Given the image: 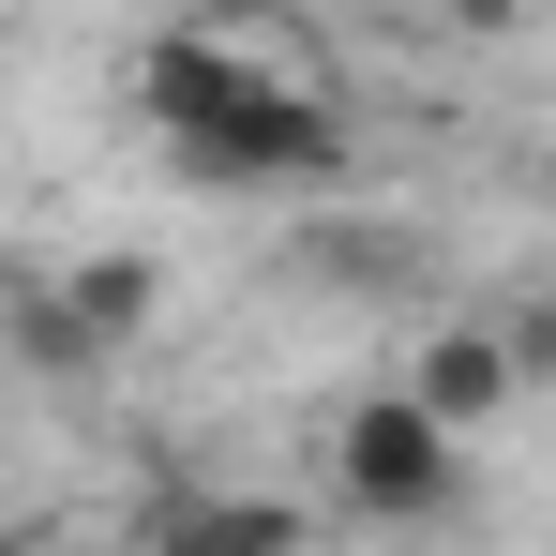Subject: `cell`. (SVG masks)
Segmentation results:
<instances>
[{
  "label": "cell",
  "mask_w": 556,
  "mask_h": 556,
  "mask_svg": "<svg viewBox=\"0 0 556 556\" xmlns=\"http://www.w3.org/2000/svg\"><path fill=\"white\" fill-rule=\"evenodd\" d=\"M105 556H166V542H151V527H136V542H105Z\"/></svg>",
  "instance_id": "ba28073f"
},
{
  "label": "cell",
  "mask_w": 556,
  "mask_h": 556,
  "mask_svg": "<svg viewBox=\"0 0 556 556\" xmlns=\"http://www.w3.org/2000/svg\"><path fill=\"white\" fill-rule=\"evenodd\" d=\"M391 391H406V406H421V421H437V437H496V421H511V391H527V362H511V346H496V331H481V316H452V331H437V346H421V362L391 376Z\"/></svg>",
  "instance_id": "3957f363"
},
{
  "label": "cell",
  "mask_w": 556,
  "mask_h": 556,
  "mask_svg": "<svg viewBox=\"0 0 556 556\" xmlns=\"http://www.w3.org/2000/svg\"><path fill=\"white\" fill-rule=\"evenodd\" d=\"M0 286H15V256H0Z\"/></svg>",
  "instance_id": "9c48e42d"
},
{
  "label": "cell",
  "mask_w": 556,
  "mask_h": 556,
  "mask_svg": "<svg viewBox=\"0 0 556 556\" xmlns=\"http://www.w3.org/2000/svg\"><path fill=\"white\" fill-rule=\"evenodd\" d=\"M46 301H61V316H76V346H136V331H151V316H166V271H151V256H76V271L46 286Z\"/></svg>",
  "instance_id": "277c9868"
},
{
  "label": "cell",
  "mask_w": 556,
  "mask_h": 556,
  "mask_svg": "<svg viewBox=\"0 0 556 556\" xmlns=\"http://www.w3.org/2000/svg\"><path fill=\"white\" fill-rule=\"evenodd\" d=\"M452 30H527V0H437Z\"/></svg>",
  "instance_id": "52a82bcc"
},
{
  "label": "cell",
  "mask_w": 556,
  "mask_h": 556,
  "mask_svg": "<svg viewBox=\"0 0 556 556\" xmlns=\"http://www.w3.org/2000/svg\"><path fill=\"white\" fill-rule=\"evenodd\" d=\"M331 496H346L362 527H437L466 496V452L406 406V391H362V406L331 421Z\"/></svg>",
  "instance_id": "6da1fadb"
},
{
  "label": "cell",
  "mask_w": 556,
  "mask_h": 556,
  "mask_svg": "<svg viewBox=\"0 0 556 556\" xmlns=\"http://www.w3.org/2000/svg\"><path fill=\"white\" fill-rule=\"evenodd\" d=\"M331 151H346V136H331L316 76H256V91L226 105V121L195 136L181 166H195V181H241V195H271V181H331Z\"/></svg>",
  "instance_id": "7a4b0ae2"
},
{
  "label": "cell",
  "mask_w": 556,
  "mask_h": 556,
  "mask_svg": "<svg viewBox=\"0 0 556 556\" xmlns=\"http://www.w3.org/2000/svg\"><path fill=\"white\" fill-rule=\"evenodd\" d=\"M151 542L166 556H301V511H286V496H195V511H166Z\"/></svg>",
  "instance_id": "5b68a950"
},
{
  "label": "cell",
  "mask_w": 556,
  "mask_h": 556,
  "mask_svg": "<svg viewBox=\"0 0 556 556\" xmlns=\"http://www.w3.org/2000/svg\"><path fill=\"white\" fill-rule=\"evenodd\" d=\"M15 362H30V376H91V346H76L61 301H15Z\"/></svg>",
  "instance_id": "8992f818"
}]
</instances>
